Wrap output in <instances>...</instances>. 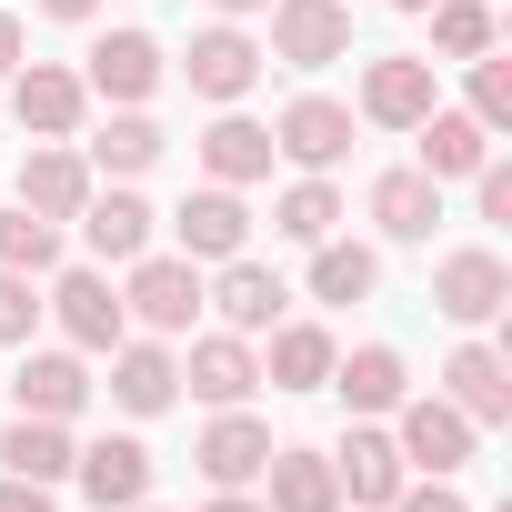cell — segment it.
Segmentation results:
<instances>
[{"instance_id":"cell-11","label":"cell","mask_w":512,"mask_h":512,"mask_svg":"<svg viewBox=\"0 0 512 512\" xmlns=\"http://www.w3.org/2000/svg\"><path fill=\"white\" fill-rule=\"evenodd\" d=\"M111 402H121L131 422H151V412L181 402V362L161 352V332H151V342H111Z\"/></svg>"},{"instance_id":"cell-44","label":"cell","mask_w":512,"mask_h":512,"mask_svg":"<svg viewBox=\"0 0 512 512\" xmlns=\"http://www.w3.org/2000/svg\"><path fill=\"white\" fill-rule=\"evenodd\" d=\"M131 512H151V502H131Z\"/></svg>"},{"instance_id":"cell-14","label":"cell","mask_w":512,"mask_h":512,"mask_svg":"<svg viewBox=\"0 0 512 512\" xmlns=\"http://www.w3.org/2000/svg\"><path fill=\"white\" fill-rule=\"evenodd\" d=\"M181 382H191V402L231 412V402H251V392H262V362H251V342H241V332H211V342H191Z\"/></svg>"},{"instance_id":"cell-31","label":"cell","mask_w":512,"mask_h":512,"mask_svg":"<svg viewBox=\"0 0 512 512\" xmlns=\"http://www.w3.org/2000/svg\"><path fill=\"white\" fill-rule=\"evenodd\" d=\"M51 262H61V221H41V211L11 201V211H0V272H31L41 282Z\"/></svg>"},{"instance_id":"cell-32","label":"cell","mask_w":512,"mask_h":512,"mask_svg":"<svg viewBox=\"0 0 512 512\" xmlns=\"http://www.w3.org/2000/svg\"><path fill=\"white\" fill-rule=\"evenodd\" d=\"M151 161H161V121H151V111H121V121L91 141V171H121V181H131V171H151Z\"/></svg>"},{"instance_id":"cell-4","label":"cell","mask_w":512,"mask_h":512,"mask_svg":"<svg viewBox=\"0 0 512 512\" xmlns=\"http://www.w3.org/2000/svg\"><path fill=\"white\" fill-rule=\"evenodd\" d=\"M502 302H512V272H502V251H452V262L432 272V312H442V322H462V332H482Z\"/></svg>"},{"instance_id":"cell-42","label":"cell","mask_w":512,"mask_h":512,"mask_svg":"<svg viewBox=\"0 0 512 512\" xmlns=\"http://www.w3.org/2000/svg\"><path fill=\"white\" fill-rule=\"evenodd\" d=\"M211 11H221V21H251V11H272V0H211Z\"/></svg>"},{"instance_id":"cell-43","label":"cell","mask_w":512,"mask_h":512,"mask_svg":"<svg viewBox=\"0 0 512 512\" xmlns=\"http://www.w3.org/2000/svg\"><path fill=\"white\" fill-rule=\"evenodd\" d=\"M392 11H432V0H392Z\"/></svg>"},{"instance_id":"cell-19","label":"cell","mask_w":512,"mask_h":512,"mask_svg":"<svg viewBox=\"0 0 512 512\" xmlns=\"http://www.w3.org/2000/svg\"><path fill=\"white\" fill-rule=\"evenodd\" d=\"M91 201V161L81 151H61V141H41L31 161H21V211H41V221H71Z\"/></svg>"},{"instance_id":"cell-17","label":"cell","mask_w":512,"mask_h":512,"mask_svg":"<svg viewBox=\"0 0 512 512\" xmlns=\"http://www.w3.org/2000/svg\"><path fill=\"white\" fill-rule=\"evenodd\" d=\"M442 402H452L462 422H502V412H512V372H502V352H492V342H462V352L442 362Z\"/></svg>"},{"instance_id":"cell-24","label":"cell","mask_w":512,"mask_h":512,"mask_svg":"<svg viewBox=\"0 0 512 512\" xmlns=\"http://www.w3.org/2000/svg\"><path fill=\"white\" fill-rule=\"evenodd\" d=\"M272 502L262 512H342V482H332V452H272L262 462Z\"/></svg>"},{"instance_id":"cell-6","label":"cell","mask_w":512,"mask_h":512,"mask_svg":"<svg viewBox=\"0 0 512 512\" xmlns=\"http://www.w3.org/2000/svg\"><path fill=\"white\" fill-rule=\"evenodd\" d=\"M342 151H352V111H342V101H322V91H302V101L272 121V161H302V171H342Z\"/></svg>"},{"instance_id":"cell-23","label":"cell","mask_w":512,"mask_h":512,"mask_svg":"<svg viewBox=\"0 0 512 512\" xmlns=\"http://www.w3.org/2000/svg\"><path fill=\"white\" fill-rule=\"evenodd\" d=\"M11 392H21V412H41V422H71V412L91 402V372H81V352H31Z\"/></svg>"},{"instance_id":"cell-25","label":"cell","mask_w":512,"mask_h":512,"mask_svg":"<svg viewBox=\"0 0 512 512\" xmlns=\"http://www.w3.org/2000/svg\"><path fill=\"white\" fill-rule=\"evenodd\" d=\"M201 171H211L221 191L262 181V171H272V131H262V121H241V111H231V121H211V131H201Z\"/></svg>"},{"instance_id":"cell-1","label":"cell","mask_w":512,"mask_h":512,"mask_svg":"<svg viewBox=\"0 0 512 512\" xmlns=\"http://www.w3.org/2000/svg\"><path fill=\"white\" fill-rule=\"evenodd\" d=\"M262 61H292V71L352 61V0H272V51Z\"/></svg>"},{"instance_id":"cell-29","label":"cell","mask_w":512,"mask_h":512,"mask_svg":"<svg viewBox=\"0 0 512 512\" xmlns=\"http://www.w3.org/2000/svg\"><path fill=\"white\" fill-rule=\"evenodd\" d=\"M332 221H342V191H332V171H302V181L272 201V231H282V241H332Z\"/></svg>"},{"instance_id":"cell-33","label":"cell","mask_w":512,"mask_h":512,"mask_svg":"<svg viewBox=\"0 0 512 512\" xmlns=\"http://www.w3.org/2000/svg\"><path fill=\"white\" fill-rule=\"evenodd\" d=\"M432 51L442 61H482L492 51V11L482 0H432Z\"/></svg>"},{"instance_id":"cell-37","label":"cell","mask_w":512,"mask_h":512,"mask_svg":"<svg viewBox=\"0 0 512 512\" xmlns=\"http://www.w3.org/2000/svg\"><path fill=\"white\" fill-rule=\"evenodd\" d=\"M472 201H482V221H512V171L482 161V171H472Z\"/></svg>"},{"instance_id":"cell-36","label":"cell","mask_w":512,"mask_h":512,"mask_svg":"<svg viewBox=\"0 0 512 512\" xmlns=\"http://www.w3.org/2000/svg\"><path fill=\"white\" fill-rule=\"evenodd\" d=\"M392 512H472V502H462V492L432 472V482H402V492H392Z\"/></svg>"},{"instance_id":"cell-3","label":"cell","mask_w":512,"mask_h":512,"mask_svg":"<svg viewBox=\"0 0 512 512\" xmlns=\"http://www.w3.org/2000/svg\"><path fill=\"white\" fill-rule=\"evenodd\" d=\"M392 412H402V432H392V452H402V462H422V472H462V462H472V432H482V422H462L442 392H422V402L402 392Z\"/></svg>"},{"instance_id":"cell-22","label":"cell","mask_w":512,"mask_h":512,"mask_svg":"<svg viewBox=\"0 0 512 512\" xmlns=\"http://www.w3.org/2000/svg\"><path fill=\"white\" fill-rule=\"evenodd\" d=\"M372 221H382V241H432V221H442V181H422V171H382V181H372Z\"/></svg>"},{"instance_id":"cell-18","label":"cell","mask_w":512,"mask_h":512,"mask_svg":"<svg viewBox=\"0 0 512 512\" xmlns=\"http://www.w3.org/2000/svg\"><path fill=\"white\" fill-rule=\"evenodd\" d=\"M201 302H221V322L251 342V332H272V322H282V302H292V292H282V272H272V262H251V251H241V262H221V292H201Z\"/></svg>"},{"instance_id":"cell-39","label":"cell","mask_w":512,"mask_h":512,"mask_svg":"<svg viewBox=\"0 0 512 512\" xmlns=\"http://www.w3.org/2000/svg\"><path fill=\"white\" fill-rule=\"evenodd\" d=\"M11 71H21V21L0 11V81H11Z\"/></svg>"},{"instance_id":"cell-40","label":"cell","mask_w":512,"mask_h":512,"mask_svg":"<svg viewBox=\"0 0 512 512\" xmlns=\"http://www.w3.org/2000/svg\"><path fill=\"white\" fill-rule=\"evenodd\" d=\"M41 11H51V21H91V11H101V0H41Z\"/></svg>"},{"instance_id":"cell-9","label":"cell","mask_w":512,"mask_h":512,"mask_svg":"<svg viewBox=\"0 0 512 512\" xmlns=\"http://www.w3.org/2000/svg\"><path fill=\"white\" fill-rule=\"evenodd\" d=\"M51 312H61V332H71V352H111V342H131V312H121V292H111V272H61V292H51Z\"/></svg>"},{"instance_id":"cell-38","label":"cell","mask_w":512,"mask_h":512,"mask_svg":"<svg viewBox=\"0 0 512 512\" xmlns=\"http://www.w3.org/2000/svg\"><path fill=\"white\" fill-rule=\"evenodd\" d=\"M0 512H51V482H21V472H0Z\"/></svg>"},{"instance_id":"cell-20","label":"cell","mask_w":512,"mask_h":512,"mask_svg":"<svg viewBox=\"0 0 512 512\" xmlns=\"http://www.w3.org/2000/svg\"><path fill=\"white\" fill-rule=\"evenodd\" d=\"M422 111H432V61H372V71H362V121L412 131Z\"/></svg>"},{"instance_id":"cell-28","label":"cell","mask_w":512,"mask_h":512,"mask_svg":"<svg viewBox=\"0 0 512 512\" xmlns=\"http://www.w3.org/2000/svg\"><path fill=\"white\" fill-rule=\"evenodd\" d=\"M402 472H412V462L392 452V432H352V442L332 452V482H342L352 502H392V492H402Z\"/></svg>"},{"instance_id":"cell-21","label":"cell","mask_w":512,"mask_h":512,"mask_svg":"<svg viewBox=\"0 0 512 512\" xmlns=\"http://www.w3.org/2000/svg\"><path fill=\"white\" fill-rule=\"evenodd\" d=\"M332 362H342V352H332L322 322H272V362H262V382H272V392H322Z\"/></svg>"},{"instance_id":"cell-26","label":"cell","mask_w":512,"mask_h":512,"mask_svg":"<svg viewBox=\"0 0 512 512\" xmlns=\"http://www.w3.org/2000/svg\"><path fill=\"white\" fill-rule=\"evenodd\" d=\"M0 472H21V482H71V422L21 412L11 432H0Z\"/></svg>"},{"instance_id":"cell-10","label":"cell","mask_w":512,"mask_h":512,"mask_svg":"<svg viewBox=\"0 0 512 512\" xmlns=\"http://www.w3.org/2000/svg\"><path fill=\"white\" fill-rule=\"evenodd\" d=\"M191 462H201V482H211V492H241V482H262V462H272V422H251V412L231 402V412L201 432V452H191Z\"/></svg>"},{"instance_id":"cell-5","label":"cell","mask_w":512,"mask_h":512,"mask_svg":"<svg viewBox=\"0 0 512 512\" xmlns=\"http://www.w3.org/2000/svg\"><path fill=\"white\" fill-rule=\"evenodd\" d=\"M11 91V111H21V131H41V141H71L81 131V111H91V91H81V71H61V61H31V71H11L0 81Z\"/></svg>"},{"instance_id":"cell-27","label":"cell","mask_w":512,"mask_h":512,"mask_svg":"<svg viewBox=\"0 0 512 512\" xmlns=\"http://www.w3.org/2000/svg\"><path fill=\"white\" fill-rule=\"evenodd\" d=\"M332 392H342L352 412H392V402L412 392V372H402V352H392V342H362L352 362H332Z\"/></svg>"},{"instance_id":"cell-15","label":"cell","mask_w":512,"mask_h":512,"mask_svg":"<svg viewBox=\"0 0 512 512\" xmlns=\"http://www.w3.org/2000/svg\"><path fill=\"white\" fill-rule=\"evenodd\" d=\"M412 131H422V161H412L422 181H472V171L492 161V131H482L472 111H442V101H432Z\"/></svg>"},{"instance_id":"cell-2","label":"cell","mask_w":512,"mask_h":512,"mask_svg":"<svg viewBox=\"0 0 512 512\" xmlns=\"http://www.w3.org/2000/svg\"><path fill=\"white\" fill-rule=\"evenodd\" d=\"M121 312H131L141 332H191V322H201V262H181V251H141Z\"/></svg>"},{"instance_id":"cell-13","label":"cell","mask_w":512,"mask_h":512,"mask_svg":"<svg viewBox=\"0 0 512 512\" xmlns=\"http://www.w3.org/2000/svg\"><path fill=\"white\" fill-rule=\"evenodd\" d=\"M71 221H81V241H91V262H101V272L151 251V201H141V191H91Z\"/></svg>"},{"instance_id":"cell-41","label":"cell","mask_w":512,"mask_h":512,"mask_svg":"<svg viewBox=\"0 0 512 512\" xmlns=\"http://www.w3.org/2000/svg\"><path fill=\"white\" fill-rule=\"evenodd\" d=\"M201 512H262V502H251V492H211Z\"/></svg>"},{"instance_id":"cell-34","label":"cell","mask_w":512,"mask_h":512,"mask_svg":"<svg viewBox=\"0 0 512 512\" xmlns=\"http://www.w3.org/2000/svg\"><path fill=\"white\" fill-rule=\"evenodd\" d=\"M472 121L482 131H512V61H492V51L472 61Z\"/></svg>"},{"instance_id":"cell-8","label":"cell","mask_w":512,"mask_h":512,"mask_svg":"<svg viewBox=\"0 0 512 512\" xmlns=\"http://www.w3.org/2000/svg\"><path fill=\"white\" fill-rule=\"evenodd\" d=\"M81 91H101V101L141 111V101L161 91V41H151V31H111V41H91V71H81Z\"/></svg>"},{"instance_id":"cell-30","label":"cell","mask_w":512,"mask_h":512,"mask_svg":"<svg viewBox=\"0 0 512 512\" xmlns=\"http://www.w3.org/2000/svg\"><path fill=\"white\" fill-rule=\"evenodd\" d=\"M372 282H382V262L362 241H312V302H372Z\"/></svg>"},{"instance_id":"cell-7","label":"cell","mask_w":512,"mask_h":512,"mask_svg":"<svg viewBox=\"0 0 512 512\" xmlns=\"http://www.w3.org/2000/svg\"><path fill=\"white\" fill-rule=\"evenodd\" d=\"M171 231H181V262H241L251 251V211H241V191H191L181 211H171Z\"/></svg>"},{"instance_id":"cell-16","label":"cell","mask_w":512,"mask_h":512,"mask_svg":"<svg viewBox=\"0 0 512 512\" xmlns=\"http://www.w3.org/2000/svg\"><path fill=\"white\" fill-rule=\"evenodd\" d=\"M181 71H191V91H201V101H241L251 81H262V41L221 21V31H201V41H191V61H181Z\"/></svg>"},{"instance_id":"cell-12","label":"cell","mask_w":512,"mask_h":512,"mask_svg":"<svg viewBox=\"0 0 512 512\" xmlns=\"http://www.w3.org/2000/svg\"><path fill=\"white\" fill-rule=\"evenodd\" d=\"M71 482H81L101 512H131V502H151V452H141L131 432H111V442L71 452Z\"/></svg>"},{"instance_id":"cell-35","label":"cell","mask_w":512,"mask_h":512,"mask_svg":"<svg viewBox=\"0 0 512 512\" xmlns=\"http://www.w3.org/2000/svg\"><path fill=\"white\" fill-rule=\"evenodd\" d=\"M31 322H41V292H31V272H0V342H31Z\"/></svg>"}]
</instances>
